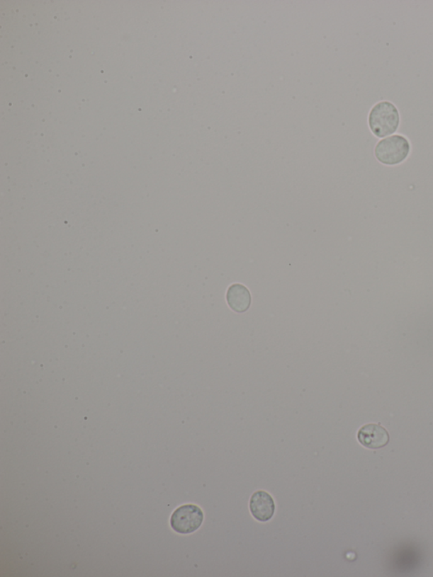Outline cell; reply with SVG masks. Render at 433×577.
<instances>
[{
  "label": "cell",
  "instance_id": "6da1fadb",
  "mask_svg": "<svg viewBox=\"0 0 433 577\" xmlns=\"http://www.w3.org/2000/svg\"><path fill=\"white\" fill-rule=\"evenodd\" d=\"M400 122L399 110L390 102H380L370 111L369 127L376 137L382 138L391 135L397 131Z\"/></svg>",
  "mask_w": 433,
  "mask_h": 577
},
{
  "label": "cell",
  "instance_id": "7a4b0ae2",
  "mask_svg": "<svg viewBox=\"0 0 433 577\" xmlns=\"http://www.w3.org/2000/svg\"><path fill=\"white\" fill-rule=\"evenodd\" d=\"M410 150L408 139L395 135L383 139L375 147V156L386 166H396L407 159Z\"/></svg>",
  "mask_w": 433,
  "mask_h": 577
},
{
  "label": "cell",
  "instance_id": "3957f363",
  "mask_svg": "<svg viewBox=\"0 0 433 577\" xmlns=\"http://www.w3.org/2000/svg\"><path fill=\"white\" fill-rule=\"evenodd\" d=\"M204 514L199 506L192 504L179 506L170 518V526L179 535H191L202 526Z\"/></svg>",
  "mask_w": 433,
  "mask_h": 577
},
{
  "label": "cell",
  "instance_id": "277c9868",
  "mask_svg": "<svg viewBox=\"0 0 433 577\" xmlns=\"http://www.w3.org/2000/svg\"><path fill=\"white\" fill-rule=\"evenodd\" d=\"M251 513L258 522H266L273 518L276 510L274 498L264 490L252 494L249 504Z\"/></svg>",
  "mask_w": 433,
  "mask_h": 577
},
{
  "label": "cell",
  "instance_id": "5b68a950",
  "mask_svg": "<svg viewBox=\"0 0 433 577\" xmlns=\"http://www.w3.org/2000/svg\"><path fill=\"white\" fill-rule=\"evenodd\" d=\"M358 440L363 446L369 449H380L389 442V435L386 429L378 424H367L358 432Z\"/></svg>",
  "mask_w": 433,
  "mask_h": 577
},
{
  "label": "cell",
  "instance_id": "8992f818",
  "mask_svg": "<svg viewBox=\"0 0 433 577\" xmlns=\"http://www.w3.org/2000/svg\"><path fill=\"white\" fill-rule=\"evenodd\" d=\"M226 300L232 310L237 314H243L251 307L252 296L246 286L234 284L230 286L227 292Z\"/></svg>",
  "mask_w": 433,
  "mask_h": 577
}]
</instances>
